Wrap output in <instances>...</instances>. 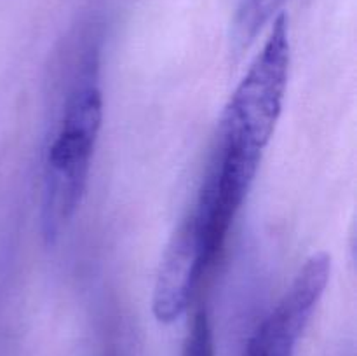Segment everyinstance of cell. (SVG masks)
<instances>
[{"instance_id":"cell-1","label":"cell","mask_w":357,"mask_h":356,"mask_svg":"<svg viewBox=\"0 0 357 356\" xmlns=\"http://www.w3.org/2000/svg\"><path fill=\"white\" fill-rule=\"evenodd\" d=\"M98 52V45L91 42L65 100L58 129L45 150L40 229L47 244L59 239L86 195L91 161L103 121Z\"/></svg>"},{"instance_id":"cell-2","label":"cell","mask_w":357,"mask_h":356,"mask_svg":"<svg viewBox=\"0 0 357 356\" xmlns=\"http://www.w3.org/2000/svg\"><path fill=\"white\" fill-rule=\"evenodd\" d=\"M289 58L288 16L282 13L223 112L216 140L220 145L264 156L281 117Z\"/></svg>"},{"instance_id":"cell-3","label":"cell","mask_w":357,"mask_h":356,"mask_svg":"<svg viewBox=\"0 0 357 356\" xmlns=\"http://www.w3.org/2000/svg\"><path fill=\"white\" fill-rule=\"evenodd\" d=\"M331 272V258L316 253L305 262L275 309L261 321L248 341L253 356H295L296 344L309 325Z\"/></svg>"},{"instance_id":"cell-4","label":"cell","mask_w":357,"mask_h":356,"mask_svg":"<svg viewBox=\"0 0 357 356\" xmlns=\"http://www.w3.org/2000/svg\"><path fill=\"white\" fill-rule=\"evenodd\" d=\"M208 271L190 215L171 237L157 272L152 311L160 323H173L188 309L199 281Z\"/></svg>"},{"instance_id":"cell-5","label":"cell","mask_w":357,"mask_h":356,"mask_svg":"<svg viewBox=\"0 0 357 356\" xmlns=\"http://www.w3.org/2000/svg\"><path fill=\"white\" fill-rule=\"evenodd\" d=\"M284 0H243L230 28V47L241 54L275 16Z\"/></svg>"},{"instance_id":"cell-6","label":"cell","mask_w":357,"mask_h":356,"mask_svg":"<svg viewBox=\"0 0 357 356\" xmlns=\"http://www.w3.org/2000/svg\"><path fill=\"white\" fill-rule=\"evenodd\" d=\"M181 356H215V335L206 307H201L192 318Z\"/></svg>"}]
</instances>
